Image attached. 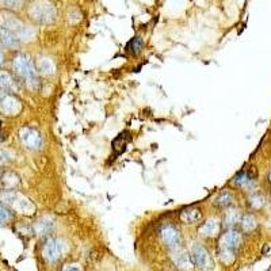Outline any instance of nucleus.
<instances>
[{"mask_svg":"<svg viewBox=\"0 0 271 271\" xmlns=\"http://www.w3.org/2000/svg\"><path fill=\"white\" fill-rule=\"evenodd\" d=\"M13 67L14 71L23 79V82L30 89H37L38 84H39V82H38V72L30 57L27 54H18L13 60Z\"/></svg>","mask_w":271,"mask_h":271,"instance_id":"nucleus-1","label":"nucleus"},{"mask_svg":"<svg viewBox=\"0 0 271 271\" xmlns=\"http://www.w3.org/2000/svg\"><path fill=\"white\" fill-rule=\"evenodd\" d=\"M29 15L38 23L49 25L56 19V8L46 0H37L29 8Z\"/></svg>","mask_w":271,"mask_h":271,"instance_id":"nucleus-2","label":"nucleus"},{"mask_svg":"<svg viewBox=\"0 0 271 271\" xmlns=\"http://www.w3.org/2000/svg\"><path fill=\"white\" fill-rule=\"evenodd\" d=\"M240 241H241V237L235 231L227 232L222 236L220 243V255L225 263H229L234 259V251L239 247Z\"/></svg>","mask_w":271,"mask_h":271,"instance_id":"nucleus-3","label":"nucleus"},{"mask_svg":"<svg viewBox=\"0 0 271 271\" xmlns=\"http://www.w3.org/2000/svg\"><path fill=\"white\" fill-rule=\"evenodd\" d=\"M0 26L13 32L18 38H29L33 34L25 23H22L19 19L10 14H0Z\"/></svg>","mask_w":271,"mask_h":271,"instance_id":"nucleus-4","label":"nucleus"},{"mask_svg":"<svg viewBox=\"0 0 271 271\" xmlns=\"http://www.w3.org/2000/svg\"><path fill=\"white\" fill-rule=\"evenodd\" d=\"M64 244L60 240L46 239L44 247H42V256L46 260V263H56L63 255Z\"/></svg>","mask_w":271,"mask_h":271,"instance_id":"nucleus-5","label":"nucleus"},{"mask_svg":"<svg viewBox=\"0 0 271 271\" xmlns=\"http://www.w3.org/2000/svg\"><path fill=\"white\" fill-rule=\"evenodd\" d=\"M1 201L7 205H10V206H13V208L18 209V210H22V212H29V210L34 209L32 202L26 199L25 197L19 196L18 193H14L13 190H6V193H3Z\"/></svg>","mask_w":271,"mask_h":271,"instance_id":"nucleus-6","label":"nucleus"},{"mask_svg":"<svg viewBox=\"0 0 271 271\" xmlns=\"http://www.w3.org/2000/svg\"><path fill=\"white\" fill-rule=\"evenodd\" d=\"M19 137L22 144L25 145L27 149H38L42 145V137L38 130L33 129V127H22L19 132Z\"/></svg>","mask_w":271,"mask_h":271,"instance_id":"nucleus-7","label":"nucleus"},{"mask_svg":"<svg viewBox=\"0 0 271 271\" xmlns=\"http://www.w3.org/2000/svg\"><path fill=\"white\" fill-rule=\"evenodd\" d=\"M160 236H162L164 244L170 247V248H178L181 244V236H179V232L174 225H168V224L163 225L160 229Z\"/></svg>","mask_w":271,"mask_h":271,"instance_id":"nucleus-8","label":"nucleus"},{"mask_svg":"<svg viewBox=\"0 0 271 271\" xmlns=\"http://www.w3.org/2000/svg\"><path fill=\"white\" fill-rule=\"evenodd\" d=\"M191 258L197 267H199L201 270H208L210 267V256H209L208 250L202 246H194L191 251Z\"/></svg>","mask_w":271,"mask_h":271,"instance_id":"nucleus-9","label":"nucleus"},{"mask_svg":"<svg viewBox=\"0 0 271 271\" xmlns=\"http://www.w3.org/2000/svg\"><path fill=\"white\" fill-rule=\"evenodd\" d=\"M0 111L6 115H15L20 111V102L13 95H6L0 99Z\"/></svg>","mask_w":271,"mask_h":271,"instance_id":"nucleus-10","label":"nucleus"},{"mask_svg":"<svg viewBox=\"0 0 271 271\" xmlns=\"http://www.w3.org/2000/svg\"><path fill=\"white\" fill-rule=\"evenodd\" d=\"M220 231V222L217 218H209L206 222H203L199 228V235L203 237H212L216 236Z\"/></svg>","mask_w":271,"mask_h":271,"instance_id":"nucleus-11","label":"nucleus"},{"mask_svg":"<svg viewBox=\"0 0 271 271\" xmlns=\"http://www.w3.org/2000/svg\"><path fill=\"white\" fill-rule=\"evenodd\" d=\"M0 41L4 46L11 48V49H15L19 46V38L13 32L7 30L6 27H3V26H0Z\"/></svg>","mask_w":271,"mask_h":271,"instance_id":"nucleus-12","label":"nucleus"},{"mask_svg":"<svg viewBox=\"0 0 271 271\" xmlns=\"http://www.w3.org/2000/svg\"><path fill=\"white\" fill-rule=\"evenodd\" d=\"M53 227H54V222L51 217H42L36 222L34 229H36V234L39 236H46V235L51 234Z\"/></svg>","mask_w":271,"mask_h":271,"instance_id":"nucleus-13","label":"nucleus"},{"mask_svg":"<svg viewBox=\"0 0 271 271\" xmlns=\"http://www.w3.org/2000/svg\"><path fill=\"white\" fill-rule=\"evenodd\" d=\"M201 212H199V209L197 208H190V209H186L184 212H183L182 215H181V220L184 222V224H196L198 221L201 220Z\"/></svg>","mask_w":271,"mask_h":271,"instance_id":"nucleus-14","label":"nucleus"},{"mask_svg":"<svg viewBox=\"0 0 271 271\" xmlns=\"http://www.w3.org/2000/svg\"><path fill=\"white\" fill-rule=\"evenodd\" d=\"M38 71H39V73H42V75L51 76L54 73L56 67H54V63L52 61L51 58L42 57V58L38 60Z\"/></svg>","mask_w":271,"mask_h":271,"instance_id":"nucleus-15","label":"nucleus"},{"mask_svg":"<svg viewBox=\"0 0 271 271\" xmlns=\"http://www.w3.org/2000/svg\"><path fill=\"white\" fill-rule=\"evenodd\" d=\"M0 89L4 90L7 92L14 91L15 90V83H14L13 77L8 72H0Z\"/></svg>","mask_w":271,"mask_h":271,"instance_id":"nucleus-16","label":"nucleus"},{"mask_svg":"<svg viewBox=\"0 0 271 271\" xmlns=\"http://www.w3.org/2000/svg\"><path fill=\"white\" fill-rule=\"evenodd\" d=\"M193 265H194V262L189 253H181L177 258V266L182 271H190L193 269Z\"/></svg>","mask_w":271,"mask_h":271,"instance_id":"nucleus-17","label":"nucleus"},{"mask_svg":"<svg viewBox=\"0 0 271 271\" xmlns=\"http://www.w3.org/2000/svg\"><path fill=\"white\" fill-rule=\"evenodd\" d=\"M232 201H234L232 194L228 193V191H224V193H221L220 196H218V198L216 199V203H217L220 208H227V206H229V205L232 203Z\"/></svg>","mask_w":271,"mask_h":271,"instance_id":"nucleus-18","label":"nucleus"},{"mask_svg":"<svg viewBox=\"0 0 271 271\" xmlns=\"http://www.w3.org/2000/svg\"><path fill=\"white\" fill-rule=\"evenodd\" d=\"M253 181V178L250 177L247 172H241V174H239V175L236 177V179H235V184H237L240 187H250Z\"/></svg>","mask_w":271,"mask_h":271,"instance_id":"nucleus-19","label":"nucleus"},{"mask_svg":"<svg viewBox=\"0 0 271 271\" xmlns=\"http://www.w3.org/2000/svg\"><path fill=\"white\" fill-rule=\"evenodd\" d=\"M239 220H240V215L236 209H231V210H228L227 217H225V222H227L228 225H235L236 222H239Z\"/></svg>","mask_w":271,"mask_h":271,"instance_id":"nucleus-20","label":"nucleus"},{"mask_svg":"<svg viewBox=\"0 0 271 271\" xmlns=\"http://www.w3.org/2000/svg\"><path fill=\"white\" fill-rule=\"evenodd\" d=\"M241 225H243V229L244 231H253V228L256 227V221L253 218V216H246L243 217V221H241Z\"/></svg>","mask_w":271,"mask_h":271,"instance_id":"nucleus-21","label":"nucleus"},{"mask_svg":"<svg viewBox=\"0 0 271 271\" xmlns=\"http://www.w3.org/2000/svg\"><path fill=\"white\" fill-rule=\"evenodd\" d=\"M11 216H13L11 212L3 203H0V225H3V224H6L11 220Z\"/></svg>","mask_w":271,"mask_h":271,"instance_id":"nucleus-22","label":"nucleus"},{"mask_svg":"<svg viewBox=\"0 0 271 271\" xmlns=\"http://www.w3.org/2000/svg\"><path fill=\"white\" fill-rule=\"evenodd\" d=\"M141 49H143V41L139 37L133 38L127 45V51H133V53H139Z\"/></svg>","mask_w":271,"mask_h":271,"instance_id":"nucleus-23","label":"nucleus"},{"mask_svg":"<svg viewBox=\"0 0 271 271\" xmlns=\"http://www.w3.org/2000/svg\"><path fill=\"white\" fill-rule=\"evenodd\" d=\"M250 203H251L253 208H260V206L265 205V198L260 196H253L250 198Z\"/></svg>","mask_w":271,"mask_h":271,"instance_id":"nucleus-24","label":"nucleus"},{"mask_svg":"<svg viewBox=\"0 0 271 271\" xmlns=\"http://www.w3.org/2000/svg\"><path fill=\"white\" fill-rule=\"evenodd\" d=\"M23 0H1L3 4H6L7 7H11V8H15V7H19L22 4Z\"/></svg>","mask_w":271,"mask_h":271,"instance_id":"nucleus-25","label":"nucleus"},{"mask_svg":"<svg viewBox=\"0 0 271 271\" xmlns=\"http://www.w3.org/2000/svg\"><path fill=\"white\" fill-rule=\"evenodd\" d=\"M3 60H4V57H3V52L0 49V64L3 63Z\"/></svg>","mask_w":271,"mask_h":271,"instance_id":"nucleus-26","label":"nucleus"},{"mask_svg":"<svg viewBox=\"0 0 271 271\" xmlns=\"http://www.w3.org/2000/svg\"><path fill=\"white\" fill-rule=\"evenodd\" d=\"M270 182H271V171H270Z\"/></svg>","mask_w":271,"mask_h":271,"instance_id":"nucleus-27","label":"nucleus"}]
</instances>
